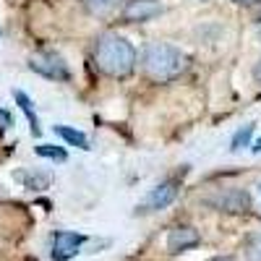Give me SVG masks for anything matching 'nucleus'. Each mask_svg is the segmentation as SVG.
<instances>
[{
	"label": "nucleus",
	"mask_w": 261,
	"mask_h": 261,
	"mask_svg": "<svg viewBox=\"0 0 261 261\" xmlns=\"http://www.w3.org/2000/svg\"><path fill=\"white\" fill-rule=\"evenodd\" d=\"M94 63L105 76L125 79L136 68V50L120 34H102L94 45Z\"/></svg>",
	"instance_id": "1"
},
{
	"label": "nucleus",
	"mask_w": 261,
	"mask_h": 261,
	"mask_svg": "<svg viewBox=\"0 0 261 261\" xmlns=\"http://www.w3.org/2000/svg\"><path fill=\"white\" fill-rule=\"evenodd\" d=\"M188 68V55L165 42H151L141 55V71L151 81H172Z\"/></svg>",
	"instance_id": "2"
},
{
	"label": "nucleus",
	"mask_w": 261,
	"mask_h": 261,
	"mask_svg": "<svg viewBox=\"0 0 261 261\" xmlns=\"http://www.w3.org/2000/svg\"><path fill=\"white\" fill-rule=\"evenodd\" d=\"M29 68L45 79L53 81H68L71 71H68V63H65L58 53H34L29 58Z\"/></svg>",
	"instance_id": "3"
},
{
	"label": "nucleus",
	"mask_w": 261,
	"mask_h": 261,
	"mask_svg": "<svg viewBox=\"0 0 261 261\" xmlns=\"http://www.w3.org/2000/svg\"><path fill=\"white\" fill-rule=\"evenodd\" d=\"M84 243H86L84 235L71 232V230H58L53 235V243H50V256L55 261H68V258H73L81 251Z\"/></svg>",
	"instance_id": "4"
},
{
	"label": "nucleus",
	"mask_w": 261,
	"mask_h": 261,
	"mask_svg": "<svg viewBox=\"0 0 261 261\" xmlns=\"http://www.w3.org/2000/svg\"><path fill=\"white\" fill-rule=\"evenodd\" d=\"M160 13V0H128L123 6V21H128V24H144V21L157 18Z\"/></svg>",
	"instance_id": "5"
},
{
	"label": "nucleus",
	"mask_w": 261,
	"mask_h": 261,
	"mask_svg": "<svg viewBox=\"0 0 261 261\" xmlns=\"http://www.w3.org/2000/svg\"><path fill=\"white\" fill-rule=\"evenodd\" d=\"M175 196H178V183L175 180H165L157 188L149 191V196L141 204V212H160V209H165V206H170L172 201H175Z\"/></svg>",
	"instance_id": "6"
},
{
	"label": "nucleus",
	"mask_w": 261,
	"mask_h": 261,
	"mask_svg": "<svg viewBox=\"0 0 261 261\" xmlns=\"http://www.w3.org/2000/svg\"><path fill=\"white\" fill-rule=\"evenodd\" d=\"M201 243V235L196 232L191 225H178L175 230H170L167 235V251L170 253H183L193 246H199Z\"/></svg>",
	"instance_id": "7"
},
{
	"label": "nucleus",
	"mask_w": 261,
	"mask_h": 261,
	"mask_svg": "<svg viewBox=\"0 0 261 261\" xmlns=\"http://www.w3.org/2000/svg\"><path fill=\"white\" fill-rule=\"evenodd\" d=\"M214 204L220 209H225V212H246L248 209V193H243V191H227Z\"/></svg>",
	"instance_id": "8"
},
{
	"label": "nucleus",
	"mask_w": 261,
	"mask_h": 261,
	"mask_svg": "<svg viewBox=\"0 0 261 261\" xmlns=\"http://www.w3.org/2000/svg\"><path fill=\"white\" fill-rule=\"evenodd\" d=\"M13 99L18 102L21 113L27 115L29 128H32V136H39V134H42V128H39V118H37V113H34V102H32V97H29V94H24L21 89H16V92H13Z\"/></svg>",
	"instance_id": "9"
},
{
	"label": "nucleus",
	"mask_w": 261,
	"mask_h": 261,
	"mask_svg": "<svg viewBox=\"0 0 261 261\" xmlns=\"http://www.w3.org/2000/svg\"><path fill=\"white\" fill-rule=\"evenodd\" d=\"M81 6L92 16H107L110 11H115L120 6V0H81Z\"/></svg>",
	"instance_id": "10"
},
{
	"label": "nucleus",
	"mask_w": 261,
	"mask_h": 261,
	"mask_svg": "<svg viewBox=\"0 0 261 261\" xmlns=\"http://www.w3.org/2000/svg\"><path fill=\"white\" fill-rule=\"evenodd\" d=\"M55 134L63 139V141H68V144H73V146H79V149H89V139H86L81 130H76V128H68V125H55Z\"/></svg>",
	"instance_id": "11"
},
{
	"label": "nucleus",
	"mask_w": 261,
	"mask_h": 261,
	"mask_svg": "<svg viewBox=\"0 0 261 261\" xmlns=\"http://www.w3.org/2000/svg\"><path fill=\"white\" fill-rule=\"evenodd\" d=\"M37 154L39 157H47V160H55V162H65V149H60V146H53V144H39L37 146Z\"/></svg>",
	"instance_id": "12"
},
{
	"label": "nucleus",
	"mask_w": 261,
	"mask_h": 261,
	"mask_svg": "<svg viewBox=\"0 0 261 261\" xmlns=\"http://www.w3.org/2000/svg\"><path fill=\"white\" fill-rule=\"evenodd\" d=\"M251 134H253V125H246V128H241L235 134V139H232V151H238V149H243V146H248V141H251Z\"/></svg>",
	"instance_id": "13"
},
{
	"label": "nucleus",
	"mask_w": 261,
	"mask_h": 261,
	"mask_svg": "<svg viewBox=\"0 0 261 261\" xmlns=\"http://www.w3.org/2000/svg\"><path fill=\"white\" fill-rule=\"evenodd\" d=\"M11 125H13V115H11L8 110H3V107H0V134H6Z\"/></svg>",
	"instance_id": "14"
},
{
	"label": "nucleus",
	"mask_w": 261,
	"mask_h": 261,
	"mask_svg": "<svg viewBox=\"0 0 261 261\" xmlns=\"http://www.w3.org/2000/svg\"><path fill=\"white\" fill-rule=\"evenodd\" d=\"M248 256H251V261H261V235L253 238V243L248 248Z\"/></svg>",
	"instance_id": "15"
},
{
	"label": "nucleus",
	"mask_w": 261,
	"mask_h": 261,
	"mask_svg": "<svg viewBox=\"0 0 261 261\" xmlns=\"http://www.w3.org/2000/svg\"><path fill=\"white\" fill-rule=\"evenodd\" d=\"M253 73H256V79H258V84H261V60H258V65H256V71H253Z\"/></svg>",
	"instance_id": "16"
},
{
	"label": "nucleus",
	"mask_w": 261,
	"mask_h": 261,
	"mask_svg": "<svg viewBox=\"0 0 261 261\" xmlns=\"http://www.w3.org/2000/svg\"><path fill=\"white\" fill-rule=\"evenodd\" d=\"M253 151H261V139H258V144L253 146Z\"/></svg>",
	"instance_id": "17"
},
{
	"label": "nucleus",
	"mask_w": 261,
	"mask_h": 261,
	"mask_svg": "<svg viewBox=\"0 0 261 261\" xmlns=\"http://www.w3.org/2000/svg\"><path fill=\"white\" fill-rule=\"evenodd\" d=\"M235 3H256V0H235Z\"/></svg>",
	"instance_id": "18"
},
{
	"label": "nucleus",
	"mask_w": 261,
	"mask_h": 261,
	"mask_svg": "<svg viewBox=\"0 0 261 261\" xmlns=\"http://www.w3.org/2000/svg\"><path fill=\"white\" fill-rule=\"evenodd\" d=\"M214 261H232V258H214Z\"/></svg>",
	"instance_id": "19"
},
{
	"label": "nucleus",
	"mask_w": 261,
	"mask_h": 261,
	"mask_svg": "<svg viewBox=\"0 0 261 261\" xmlns=\"http://www.w3.org/2000/svg\"><path fill=\"white\" fill-rule=\"evenodd\" d=\"M0 37H3V29H0Z\"/></svg>",
	"instance_id": "20"
}]
</instances>
